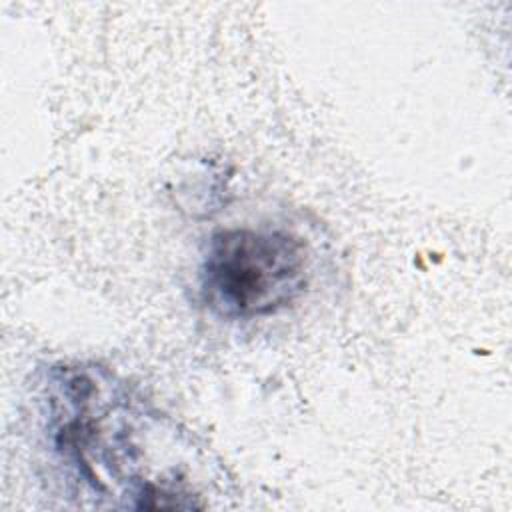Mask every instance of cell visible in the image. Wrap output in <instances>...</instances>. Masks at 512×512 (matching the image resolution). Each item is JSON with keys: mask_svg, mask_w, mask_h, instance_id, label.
Masks as SVG:
<instances>
[{"mask_svg": "<svg viewBox=\"0 0 512 512\" xmlns=\"http://www.w3.org/2000/svg\"><path fill=\"white\" fill-rule=\"evenodd\" d=\"M308 286L302 238L272 228H224L200 264V296L224 320H250L294 304Z\"/></svg>", "mask_w": 512, "mask_h": 512, "instance_id": "cell-1", "label": "cell"}]
</instances>
